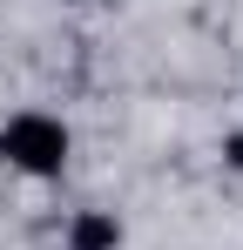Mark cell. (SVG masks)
Returning a JSON list of instances; mask_svg holds the SVG:
<instances>
[{"label":"cell","mask_w":243,"mask_h":250,"mask_svg":"<svg viewBox=\"0 0 243 250\" xmlns=\"http://www.w3.org/2000/svg\"><path fill=\"white\" fill-rule=\"evenodd\" d=\"M68 149H75V135L61 115H40V108H20V115H7L0 122V163L20 169V176H61L68 169Z\"/></svg>","instance_id":"1"},{"label":"cell","mask_w":243,"mask_h":250,"mask_svg":"<svg viewBox=\"0 0 243 250\" xmlns=\"http://www.w3.org/2000/svg\"><path fill=\"white\" fill-rule=\"evenodd\" d=\"M68 250H122V223L108 209H81L68 223Z\"/></svg>","instance_id":"2"},{"label":"cell","mask_w":243,"mask_h":250,"mask_svg":"<svg viewBox=\"0 0 243 250\" xmlns=\"http://www.w3.org/2000/svg\"><path fill=\"white\" fill-rule=\"evenodd\" d=\"M230 156H237V163H243V135H237V142H230Z\"/></svg>","instance_id":"3"}]
</instances>
